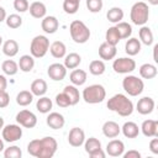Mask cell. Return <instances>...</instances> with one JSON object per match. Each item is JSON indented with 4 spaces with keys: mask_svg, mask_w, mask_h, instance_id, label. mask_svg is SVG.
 Returning a JSON list of instances; mask_svg holds the SVG:
<instances>
[{
    "mask_svg": "<svg viewBox=\"0 0 158 158\" xmlns=\"http://www.w3.org/2000/svg\"><path fill=\"white\" fill-rule=\"evenodd\" d=\"M58 148V143L56 138L51 136H46L43 138L32 139L27 144V152L36 158H52Z\"/></svg>",
    "mask_w": 158,
    "mask_h": 158,
    "instance_id": "1",
    "label": "cell"
},
{
    "mask_svg": "<svg viewBox=\"0 0 158 158\" xmlns=\"http://www.w3.org/2000/svg\"><path fill=\"white\" fill-rule=\"evenodd\" d=\"M106 106L110 111H114L122 117H127V116L132 115V112L135 110L133 102L125 94H115L114 96H111L109 99Z\"/></svg>",
    "mask_w": 158,
    "mask_h": 158,
    "instance_id": "2",
    "label": "cell"
},
{
    "mask_svg": "<svg viewBox=\"0 0 158 158\" xmlns=\"http://www.w3.org/2000/svg\"><path fill=\"white\" fill-rule=\"evenodd\" d=\"M69 33H70L72 40L79 44L88 42V40L90 38V35H91L88 26L80 20L72 21V23L69 25Z\"/></svg>",
    "mask_w": 158,
    "mask_h": 158,
    "instance_id": "3",
    "label": "cell"
},
{
    "mask_svg": "<svg viewBox=\"0 0 158 158\" xmlns=\"http://www.w3.org/2000/svg\"><path fill=\"white\" fill-rule=\"evenodd\" d=\"M148 17H149V9L146 2L138 1L132 5L131 11H130V19L133 25L143 26L147 23Z\"/></svg>",
    "mask_w": 158,
    "mask_h": 158,
    "instance_id": "4",
    "label": "cell"
},
{
    "mask_svg": "<svg viewBox=\"0 0 158 158\" xmlns=\"http://www.w3.org/2000/svg\"><path fill=\"white\" fill-rule=\"evenodd\" d=\"M81 96L86 104H99L106 98V90L101 84H93L83 90Z\"/></svg>",
    "mask_w": 158,
    "mask_h": 158,
    "instance_id": "5",
    "label": "cell"
},
{
    "mask_svg": "<svg viewBox=\"0 0 158 158\" xmlns=\"http://www.w3.org/2000/svg\"><path fill=\"white\" fill-rule=\"evenodd\" d=\"M49 51V40L43 35H37L30 44V53L33 58H42Z\"/></svg>",
    "mask_w": 158,
    "mask_h": 158,
    "instance_id": "6",
    "label": "cell"
},
{
    "mask_svg": "<svg viewBox=\"0 0 158 158\" xmlns=\"http://www.w3.org/2000/svg\"><path fill=\"white\" fill-rule=\"evenodd\" d=\"M122 88L130 96H138L144 89V83L136 75H126L122 79Z\"/></svg>",
    "mask_w": 158,
    "mask_h": 158,
    "instance_id": "7",
    "label": "cell"
},
{
    "mask_svg": "<svg viewBox=\"0 0 158 158\" xmlns=\"http://www.w3.org/2000/svg\"><path fill=\"white\" fill-rule=\"evenodd\" d=\"M112 69L117 74H130L136 69V62L130 57H121L114 60Z\"/></svg>",
    "mask_w": 158,
    "mask_h": 158,
    "instance_id": "8",
    "label": "cell"
},
{
    "mask_svg": "<svg viewBox=\"0 0 158 158\" xmlns=\"http://www.w3.org/2000/svg\"><path fill=\"white\" fill-rule=\"evenodd\" d=\"M1 136L5 142H9V143L16 142L22 137V128L20 125H15V123L6 125L1 130Z\"/></svg>",
    "mask_w": 158,
    "mask_h": 158,
    "instance_id": "9",
    "label": "cell"
},
{
    "mask_svg": "<svg viewBox=\"0 0 158 158\" xmlns=\"http://www.w3.org/2000/svg\"><path fill=\"white\" fill-rule=\"evenodd\" d=\"M16 122L25 128H33L37 125V116L30 110H21L16 114Z\"/></svg>",
    "mask_w": 158,
    "mask_h": 158,
    "instance_id": "10",
    "label": "cell"
},
{
    "mask_svg": "<svg viewBox=\"0 0 158 158\" xmlns=\"http://www.w3.org/2000/svg\"><path fill=\"white\" fill-rule=\"evenodd\" d=\"M47 74L49 77V79L54 80V81H60L65 78L67 75V68L64 67V64L60 63H53L48 67L47 69Z\"/></svg>",
    "mask_w": 158,
    "mask_h": 158,
    "instance_id": "11",
    "label": "cell"
},
{
    "mask_svg": "<svg viewBox=\"0 0 158 158\" xmlns=\"http://www.w3.org/2000/svg\"><path fill=\"white\" fill-rule=\"evenodd\" d=\"M154 106H156L154 100L152 98H149V96H144V98H142V99H139L137 101L136 110L141 115H149V114L153 112Z\"/></svg>",
    "mask_w": 158,
    "mask_h": 158,
    "instance_id": "12",
    "label": "cell"
},
{
    "mask_svg": "<svg viewBox=\"0 0 158 158\" xmlns=\"http://www.w3.org/2000/svg\"><path fill=\"white\" fill-rule=\"evenodd\" d=\"M85 132L79 127H73L68 135V142L72 147H80L84 144Z\"/></svg>",
    "mask_w": 158,
    "mask_h": 158,
    "instance_id": "13",
    "label": "cell"
},
{
    "mask_svg": "<svg viewBox=\"0 0 158 158\" xmlns=\"http://www.w3.org/2000/svg\"><path fill=\"white\" fill-rule=\"evenodd\" d=\"M125 152V144L121 139H111L106 144V153L110 157H121Z\"/></svg>",
    "mask_w": 158,
    "mask_h": 158,
    "instance_id": "14",
    "label": "cell"
},
{
    "mask_svg": "<svg viewBox=\"0 0 158 158\" xmlns=\"http://www.w3.org/2000/svg\"><path fill=\"white\" fill-rule=\"evenodd\" d=\"M141 131L146 137H158V121L157 120H144L141 125Z\"/></svg>",
    "mask_w": 158,
    "mask_h": 158,
    "instance_id": "15",
    "label": "cell"
},
{
    "mask_svg": "<svg viewBox=\"0 0 158 158\" xmlns=\"http://www.w3.org/2000/svg\"><path fill=\"white\" fill-rule=\"evenodd\" d=\"M46 122H47L49 128H52V130H60V128H63V126L65 123V118L59 112H49V115L46 118Z\"/></svg>",
    "mask_w": 158,
    "mask_h": 158,
    "instance_id": "16",
    "label": "cell"
},
{
    "mask_svg": "<svg viewBox=\"0 0 158 158\" xmlns=\"http://www.w3.org/2000/svg\"><path fill=\"white\" fill-rule=\"evenodd\" d=\"M116 53H117V49H116V46H112V44H109L107 42H104L99 46V57L102 59V60H111L116 57Z\"/></svg>",
    "mask_w": 158,
    "mask_h": 158,
    "instance_id": "17",
    "label": "cell"
},
{
    "mask_svg": "<svg viewBox=\"0 0 158 158\" xmlns=\"http://www.w3.org/2000/svg\"><path fill=\"white\" fill-rule=\"evenodd\" d=\"M41 27L42 30L48 33V35H52V33H56L58 27H59V22L57 20L56 16H44L42 19V22H41Z\"/></svg>",
    "mask_w": 158,
    "mask_h": 158,
    "instance_id": "18",
    "label": "cell"
},
{
    "mask_svg": "<svg viewBox=\"0 0 158 158\" xmlns=\"http://www.w3.org/2000/svg\"><path fill=\"white\" fill-rule=\"evenodd\" d=\"M121 132V127L115 121H106L102 125V133L107 138H116Z\"/></svg>",
    "mask_w": 158,
    "mask_h": 158,
    "instance_id": "19",
    "label": "cell"
},
{
    "mask_svg": "<svg viewBox=\"0 0 158 158\" xmlns=\"http://www.w3.org/2000/svg\"><path fill=\"white\" fill-rule=\"evenodd\" d=\"M28 11L30 15L35 19H43L47 14V7L43 2L41 1H33L30 6H28Z\"/></svg>",
    "mask_w": 158,
    "mask_h": 158,
    "instance_id": "20",
    "label": "cell"
},
{
    "mask_svg": "<svg viewBox=\"0 0 158 158\" xmlns=\"http://www.w3.org/2000/svg\"><path fill=\"white\" fill-rule=\"evenodd\" d=\"M141 42L138 38H135V37H130L127 38L126 43H125V52L130 56V57H133L136 54H138L141 52Z\"/></svg>",
    "mask_w": 158,
    "mask_h": 158,
    "instance_id": "21",
    "label": "cell"
},
{
    "mask_svg": "<svg viewBox=\"0 0 158 158\" xmlns=\"http://www.w3.org/2000/svg\"><path fill=\"white\" fill-rule=\"evenodd\" d=\"M121 132L126 138H136L139 133V127L133 121H126L121 127Z\"/></svg>",
    "mask_w": 158,
    "mask_h": 158,
    "instance_id": "22",
    "label": "cell"
},
{
    "mask_svg": "<svg viewBox=\"0 0 158 158\" xmlns=\"http://www.w3.org/2000/svg\"><path fill=\"white\" fill-rule=\"evenodd\" d=\"M47 83L46 80L43 79H36L31 83V86H30V91L33 94V96H43L46 93H47Z\"/></svg>",
    "mask_w": 158,
    "mask_h": 158,
    "instance_id": "23",
    "label": "cell"
},
{
    "mask_svg": "<svg viewBox=\"0 0 158 158\" xmlns=\"http://www.w3.org/2000/svg\"><path fill=\"white\" fill-rule=\"evenodd\" d=\"M49 52L54 58L60 59L67 54V47L62 41H54L52 44H49Z\"/></svg>",
    "mask_w": 158,
    "mask_h": 158,
    "instance_id": "24",
    "label": "cell"
},
{
    "mask_svg": "<svg viewBox=\"0 0 158 158\" xmlns=\"http://www.w3.org/2000/svg\"><path fill=\"white\" fill-rule=\"evenodd\" d=\"M86 78H88V74L85 70L83 69H74L70 75H69V80L73 85L75 86H80V85H84L85 81H86Z\"/></svg>",
    "mask_w": 158,
    "mask_h": 158,
    "instance_id": "25",
    "label": "cell"
},
{
    "mask_svg": "<svg viewBox=\"0 0 158 158\" xmlns=\"http://www.w3.org/2000/svg\"><path fill=\"white\" fill-rule=\"evenodd\" d=\"M17 64H19V69L20 70H22L25 73H28L35 67V58L32 56H30V54H23V56L20 57Z\"/></svg>",
    "mask_w": 158,
    "mask_h": 158,
    "instance_id": "26",
    "label": "cell"
},
{
    "mask_svg": "<svg viewBox=\"0 0 158 158\" xmlns=\"http://www.w3.org/2000/svg\"><path fill=\"white\" fill-rule=\"evenodd\" d=\"M157 67L151 63H144L139 67V75L143 79H153L157 77Z\"/></svg>",
    "mask_w": 158,
    "mask_h": 158,
    "instance_id": "27",
    "label": "cell"
},
{
    "mask_svg": "<svg viewBox=\"0 0 158 158\" xmlns=\"http://www.w3.org/2000/svg\"><path fill=\"white\" fill-rule=\"evenodd\" d=\"M138 36H139V42L146 44V46H151L154 41V36H153V32L152 30L148 27V26H142L138 31Z\"/></svg>",
    "mask_w": 158,
    "mask_h": 158,
    "instance_id": "28",
    "label": "cell"
},
{
    "mask_svg": "<svg viewBox=\"0 0 158 158\" xmlns=\"http://www.w3.org/2000/svg\"><path fill=\"white\" fill-rule=\"evenodd\" d=\"M80 63H81V57L75 52L64 56V67L67 69H75L79 67Z\"/></svg>",
    "mask_w": 158,
    "mask_h": 158,
    "instance_id": "29",
    "label": "cell"
},
{
    "mask_svg": "<svg viewBox=\"0 0 158 158\" xmlns=\"http://www.w3.org/2000/svg\"><path fill=\"white\" fill-rule=\"evenodd\" d=\"M2 53L7 57H15L19 53V43L15 40H7L2 43Z\"/></svg>",
    "mask_w": 158,
    "mask_h": 158,
    "instance_id": "30",
    "label": "cell"
},
{
    "mask_svg": "<svg viewBox=\"0 0 158 158\" xmlns=\"http://www.w3.org/2000/svg\"><path fill=\"white\" fill-rule=\"evenodd\" d=\"M63 93H65V95L69 98L70 100V106H74L79 102L80 100V94H79V90L77 89L75 85H65L64 89H63Z\"/></svg>",
    "mask_w": 158,
    "mask_h": 158,
    "instance_id": "31",
    "label": "cell"
},
{
    "mask_svg": "<svg viewBox=\"0 0 158 158\" xmlns=\"http://www.w3.org/2000/svg\"><path fill=\"white\" fill-rule=\"evenodd\" d=\"M53 107V102L47 96H40V99L36 102V109L37 111H40L41 114H48Z\"/></svg>",
    "mask_w": 158,
    "mask_h": 158,
    "instance_id": "32",
    "label": "cell"
},
{
    "mask_svg": "<svg viewBox=\"0 0 158 158\" xmlns=\"http://www.w3.org/2000/svg\"><path fill=\"white\" fill-rule=\"evenodd\" d=\"M33 101V94L30 90H21L16 95V102L20 106H28Z\"/></svg>",
    "mask_w": 158,
    "mask_h": 158,
    "instance_id": "33",
    "label": "cell"
},
{
    "mask_svg": "<svg viewBox=\"0 0 158 158\" xmlns=\"http://www.w3.org/2000/svg\"><path fill=\"white\" fill-rule=\"evenodd\" d=\"M106 17L110 22L112 23H117L120 21H122L123 19V10L121 7H117V6H114L111 7L107 12H106Z\"/></svg>",
    "mask_w": 158,
    "mask_h": 158,
    "instance_id": "34",
    "label": "cell"
},
{
    "mask_svg": "<svg viewBox=\"0 0 158 158\" xmlns=\"http://www.w3.org/2000/svg\"><path fill=\"white\" fill-rule=\"evenodd\" d=\"M105 40H106L105 42H107L109 44H112V46H116L120 42L121 37H120V33H118L116 26H111L107 28V31L105 33Z\"/></svg>",
    "mask_w": 158,
    "mask_h": 158,
    "instance_id": "35",
    "label": "cell"
},
{
    "mask_svg": "<svg viewBox=\"0 0 158 158\" xmlns=\"http://www.w3.org/2000/svg\"><path fill=\"white\" fill-rule=\"evenodd\" d=\"M105 69H106V65L102 59H94L89 64V72L93 75H101L105 73Z\"/></svg>",
    "mask_w": 158,
    "mask_h": 158,
    "instance_id": "36",
    "label": "cell"
},
{
    "mask_svg": "<svg viewBox=\"0 0 158 158\" xmlns=\"http://www.w3.org/2000/svg\"><path fill=\"white\" fill-rule=\"evenodd\" d=\"M116 28L120 33V37L121 40H127L131 37L132 35V26L128 23V22H125V21H120L116 23Z\"/></svg>",
    "mask_w": 158,
    "mask_h": 158,
    "instance_id": "37",
    "label": "cell"
},
{
    "mask_svg": "<svg viewBox=\"0 0 158 158\" xmlns=\"http://www.w3.org/2000/svg\"><path fill=\"white\" fill-rule=\"evenodd\" d=\"M1 69H2L4 74L11 77V75H15L19 72V64L15 60H12V59H6V60L2 62Z\"/></svg>",
    "mask_w": 158,
    "mask_h": 158,
    "instance_id": "38",
    "label": "cell"
},
{
    "mask_svg": "<svg viewBox=\"0 0 158 158\" xmlns=\"http://www.w3.org/2000/svg\"><path fill=\"white\" fill-rule=\"evenodd\" d=\"M84 148H85V152L90 154L91 152L101 148V142L95 137H89L84 141Z\"/></svg>",
    "mask_w": 158,
    "mask_h": 158,
    "instance_id": "39",
    "label": "cell"
},
{
    "mask_svg": "<svg viewBox=\"0 0 158 158\" xmlns=\"http://www.w3.org/2000/svg\"><path fill=\"white\" fill-rule=\"evenodd\" d=\"M5 22H6V26L7 27L16 30V28L21 27V25H22V17L20 15H17V14H11V15L6 16Z\"/></svg>",
    "mask_w": 158,
    "mask_h": 158,
    "instance_id": "40",
    "label": "cell"
},
{
    "mask_svg": "<svg viewBox=\"0 0 158 158\" xmlns=\"http://www.w3.org/2000/svg\"><path fill=\"white\" fill-rule=\"evenodd\" d=\"M80 0H64L63 1V10L65 14L73 15L79 10Z\"/></svg>",
    "mask_w": 158,
    "mask_h": 158,
    "instance_id": "41",
    "label": "cell"
},
{
    "mask_svg": "<svg viewBox=\"0 0 158 158\" xmlns=\"http://www.w3.org/2000/svg\"><path fill=\"white\" fill-rule=\"evenodd\" d=\"M22 151L19 146H10L4 149V157L5 158H21Z\"/></svg>",
    "mask_w": 158,
    "mask_h": 158,
    "instance_id": "42",
    "label": "cell"
},
{
    "mask_svg": "<svg viewBox=\"0 0 158 158\" xmlns=\"http://www.w3.org/2000/svg\"><path fill=\"white\" fill-rule=\"evenodd\" d=\"M102 6H104L102 0H86V7L93 14L100 12L101 9H102Z\"/></svg>",
    "mask_w": 158,
    "mask_h": 158,
    "instance_id": "43",
    "label": "cell"
},
{
    "mask_svg": "<svg viewBox=\"0 0 158 158\" xmlns=\"http://www.w3.org/2000/svg\"><path fill=\"white\" fill-rule=\"evenodd\" d=\"M56 104L59 106V107H63V109H65V107H69L70 106V100H69V98L65 95V93H59V94H57L56 95Z\"/></svg>",
    "mask_w": 158,
    "mask_h": 158,
    "instance_id": "44",
    "label": "cell"
},
{
    "mask_svg": "<svg viewBox=\"0 0 158 158\" xmlns=\"http://www.w3.org/2000/svg\"><path fill=\"white\" fill-rule=\"evenodd\" d=\"M28 1L27 0H14V9L17 12H26L28 10Z\"/></svg>",
    "mask_w": 158,
    "mask_h": 158,
    "instance_id": "45",
    "label": "cell"
},
{
    "mask_svg": "<svg viewBox=\"0 0 158 158\" xmlns=\"http://www.w3.org/2000/svg\"><path fill=\"white\" fill-rule=\"evenodd\" d=\"M10 104V95L6 90L0 91V109L6 107Z\"/></svg>",
    "mask_w": 158,
    "mask_h": 158,
    "instance_id": "46",
    "label": "cell"
},
{
    "mask_svg": "<svg viewBox=\"0 0 158 158\" xmlns=\"http://www.w3.org/2000/svg\"><path fill=\"white\" fill-rule=\"evenodd\" d=\"M149 151L153 154H158V138L157 137H152L149 142Z\"/></svg>",
    "mask_w": 158,
    "mask_h": 158,
    "instance_id": "47",
    "label": "cell"
},
{
    "mask_svg": "<svg viewBox=\"0 0 158 158\" xmlns=\"http://www.w3.org/2000/svg\"><path fill=\"white\" fill-rule=\"evenodd\" d=\"M123 158H141V153L136 149H130L128 152H123Z\"/></svg>",
    "mask_w": 158,
    "mask_h": 158,
    "instance_id": "48",
    "label": "cell"
},
{
    "mask_svg": "<svg viewBox=\"0 0 158 158\" xmlns=\"http://www.w3.org/2000/svg\"><path fill=\"white\" fill-rule=\"evenodd\" d=\"M91 158H105V156H106V153L102 151V148H100V149H96V151H94V152H91L90 154H89Z\"/></svg>",
    "mask_w": 158,
    "mask_h": 158,
    "instance_id": "49",
    "label": "cell"
},
{
    "mask_svg": "<svg viewBox=\"0 0 158 158\" xmlns=\"http://www.w3.org/2000/svg\"><path fill=\"white\" fill-rule=\"evenodd\" d=\"M7 88V80H6V77L0 74V91L2 90H6Z\"/></svg>",
    "mask_w": 158,
    "mask_h": 158,
    "instance_id": "50",
    "label": "cell"
},
{
    "mask_svg": "<svg viewBox=\"0 0 158 158\" xmlns=\"http://www.w3.org/2000/svg\"><path fill=\"white\" fill-rule=\"evenodd\" d=\"M6 11H5V9L2 7V6H0V23L2 22V21H5V19H6Z\"/></svg>",
    "mask_w": 158,
    "mask_h": 158,
    "instance_id": "51",
    "label": "cell"
},
{
    "mask_svg": "<svg viewBox=\"0 0 158 158\" xmlns=\"http://www.w3.org/2000/svg\"><path fill=\"white\" fill-rule=\"evenodd\" d=\"M4 142H5V141H4L2 138H0V152H2V151L5 149V144H4Z\"/></svg>",
    "mask_w": 158,
    "mask_h": 158,
    "instance_id": "52",
    "label": "cell"
},
{
    "mask_svg": "<svg viewBox=\"0 0 158 158\" xmlns=\"http://www.w3.org/2000/svg\"><path fill=\"white\" fill-rule=\"evenodd\" d=\"M148 2H149L151 5H153V6L158 5V0H148Z\"/></svg>",
    "mask_w": 158,
    "mask_h": 158,
    "instance_id": "53",
    "label": "cell"
},
{
    "mask_svg": "<svg viewBox=\"0 0 158 158\" xmlns=\"http://www.w3.org/2000/svg\"><path fill=\"white\" fill-rule=\"evenodd\" d=\"M4 126H5V125H4V118L0 116V131L2 130V127H4Z\"/></svg>",
    "mask_w": 158,
    "mask_h": 158,
    "instance_id": "54",
    "label": "cell"
},
{
    "mask_svg": "<svg viewBox=\"0 0 158 158\" xmlns=\"http://www.w3.org/2000/svg\"><path fill=\"white\" fill-rule=\"evenodd\" d=\"M0 46H2V37L0 36Z\"/></svg>",
    "mask_w": 158,
    "mask_h": 158,
    "instance_id": "55",
    "label": "cell"
}]
</instances>
